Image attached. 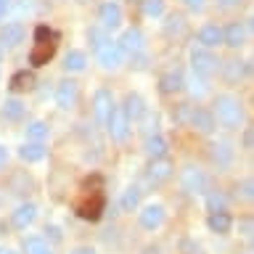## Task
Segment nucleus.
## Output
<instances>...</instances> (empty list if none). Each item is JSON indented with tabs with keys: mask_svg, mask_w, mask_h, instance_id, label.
Returning a JSON list of instances; mask_svg holds the SVG:
<instances>
[{
	"mask_svg": "<svg viewBox=\"0 0 254 254\" xmlns=\"http://www.w3.org/2000/svg\"><path fill=\"white\" fill-rule=\"evenodd\" d=\"M53 53H56V35L48 27H37L35 48H32V53H29V61L35 64V66H45V64L53 59Z\"/></svg>",
	"mask_w": 254,
	"mask_h": 254,
	"instance_id": "1",
	"label": "nucleus"
},
{
	"mask_svg": "<svg viewBox=\"0 0 254 254\" xmlns=\"http://www.w3.org/2000/svg\"><path fill=\"white\" fill-rule=\"evenodd\" d=\"M214 114H217L222 127H230V130H233V127L241 125L244 109L233 95H217V101H214Z\"/></svg>",
	"mask_w": 254,
	"mask_h": 254,
	"instance_id": "2",
	"label": "nucleus"
},
{
	"mask_svg": "<svg viewBox=\"0 0 254 254\" xmlns=\"http://www.w3.org/2000/svg\"><path fill=\"white\" fill-rule=\"evenodd\" d=\"M190 66H193L196 77H201L209 82L220 69V59L212 51H206V48H193V51H190Z\"/></svg>",
	"mask_w": 254,
	"mask_h": 254,
	"instance_id": "3",
	"label": "nucleus"
},
{
	"mask_svg": "<svg viewBox=\"0 0 254 254\" xmlns=\"http://www.w3.org/2000/svg\"><path fill=\"white\" fill-rule=\"evenodd\" d=\"M180 186L186 193H204L206 190V175L198 167H186L180 175Z\"/></svg>",
	"mask_w": 254,
	"mask_h": 254,
	"instance_id": "4",
	"label": "nucleus"
},
{
	"mask_svg": "<svg viewBox=\"0 0 254 254\" xmlns=\"http://www.w3.org/2000/svg\"><path fill=\"white\" fill-rule=\"evenodd\" d=\"M106 127H109V135L114 140H125L127 138V132H130V119L125 117V111L122 106H114L111 109V114L106 119Z\"/></svg>",
	"mask_w": 254,
	"mask_h": 254,
	"instance_id": "5",
	"label": "nucleus"
},
{
	"mask_svg": "<svg viewBox=\"0 0 254 254\" xmlns=\"http://www.w3.org/2000/svg\"><path fill=\"white\" fill-rule=\"evenodd\" d=\"M77 101H79L77 82H71V79H61V82L56 85V103H59L61 109H74Z\"/></svg>",
	"mask_w": 254,
	"mask_h": 254,
	"instance_id": "6",
	"label": "nucleus"
},
{
	"mask_svg": "<svg viewBox=\"0 0 254 254\" xmlns=\"http://www.w3.org/2000/svg\"><path fill=\"white\" fill-rule=\"evenodd\" d=\"M246 32H249V24L246 21H230L228 29H222V45L241 48L246 43Z\"/></svg>",
	"mask_w": 254,
	"mask_h": 254,
	"instance_id": "7",
	"label": "nucleus"
},
{
	"mask_svg": "<svg viewBox=\"0 0 254 254\" xmlns=\"http://www.w3.org/2000/svg\"><path fill=\"white\" fill-rule=\"evenodd\" d=\"M119 51H122V53H140L143 51V48H146V37H143V32L140 29H125L122 32V37H119Z\"/></svg>",
	"mask_w": 254,
	"mask_h": 254,
	"instance_id": "8",
	"label": "nucleus"
},
{
	"mask_svg": "<svg viewBox=\"0 0 254 254\" xmlns=\"http://www.w3.org/2000/svg\"><path fill=\"white\" fill-rule=\"evenodd\" d=\"M98 64H101L103 69H111V71H114V69H119V66L125 64V53L119 51L117 43H106V45L98 51Z\"/></svg>",
	"mask_w": 254,
	"mask_h": 254,
	"instance_id": "9",
	"label": "nucleus"
},
{
	"mask_svg": "<svg viewBox=\"0 0 254 254\" xmlns=\"http://www.w3.org/2000/svg\"><path fill=\"white\" fill-rule=\"evenodd\" d=\"M111 109H114V101H111V93L106 90V87H101V90H95L93 95V114L98 122L106 125V119L111 114Z\"/></svg>",
	"mask_w": 254,
	"mask_h": 254,
	"instance_id": "10",
	"label": "nucleus"
},
{
	"mask_svg": "<svg viewBox=\"0 0 254 254\" xmlns=\"http://www.w3.org/2000/svg\"><path fill=\"white\" fill-rule=\"evenodd\" d=\"M172 175V162L167 156L162 159H151V164H148V172H146V178L151 186H159V183H164L167 178Z\"/></svg>",
	"mask_w": 254,
	"mask_h": 254,
	"instance_id": "11",
	"label": "nucleus"
},
{
	"mask_svg": "<svg viewBox=\"0 0 254 254\" xmlns=\"http://www.w3.org/2000/svg\"><path fill=\"white\" fill-rule=\"evenodd\" d=\"M188 125H193L198 132L209 135V132H214V127H217V119H214V114L209 109H193V111H190Z\"/></svg>",
	"mask_w": 254,
	"mask_h": 254,
	"instance_id": "12",
	"label": "nucleus"
},
{
	"mask_svg": "<svg viewBox=\"0 0 254 254\" xmlns=\"http://www.w3.org/2000/svg\"><path fill=\"white\" fill-rule=\"evenodd\" d=\"M98 19H101V27H103V29H117L119 24H122V8L109 0V3L101 5Z\"/></svg>",
	"mask_w": 254,
	"mask_h": 254,
	"instance_id": "13",
	"label": "nucleus"
},
{
	"mask_svg": "<svg viewBox=\"0 0 254 254\" xmlns=\"http://www.w3.org/2000/svg\"><path fill=\"white\" fill-rule=\"evenodd\" d=\"M164 222V206L162 204H148V206H143V212H140V225L146 228V230H154L159 228Z\"/></svg>",
	"mask_w": 254,
	"mask_h": 254,
	"instance_id": "14",
	"label": "nucleus"
},
{
	"mask_svg": "<svg viewBox=\"0 0 254 254\" xmlns=\"http://www.w3.org/2000/svg\"><path fill=\"white\" fill-rule=\"evenodd\" d=\"M183 87H186V79H183L180 71H164V74L159 77V90L164 95H175V93H180Z\"/></svg>",
	"mask_w": 254,
	"mask_h": 254,
	"instance_id": "15",
	"label": "nucleus"
},
{
	"mask_svg": "<svg viewBox=\"0 0 254 254\" xmlns=\"http://www.w3.org/2000/svg\"><path fill=\"white\" fill-rule=\"evenodd\" d=\"M198 43H201V48H206V51L222 45V29L217 24H204V27L198 29Z\"/></svg>",
	"mask_w": 254,
	"mask_h": 254,
	"instance_id": "16",
	"label": "nucleus"
},
{
	"mask_svg": "<svg viewBox=\"0 0 254 254\" xmlns=\"http://www.w3.org/2000/svg\"><path fill=\"white\" fill-rule=\"evenodd\" d=\"M122 111H125V117L130 119V122H138V119L146 117V103H143L140 95L130 93V95L125 98V106H122Z\"/></svg>",
	"mask_w": 254,
	"mask_h": 254,
	"instance_id": "17",
	"label": "nucleus"
},
{
	"mask_svg": "<svg viewBox=\"0 0 254 254\" xmlns=\"http://www.w3.org/2000/svg\"><path fill=\"white\" fill-rule=\"evenodd\" d=\"M24 40V27L21 24H5L3 29H0V45L3 48H16Z\"/></svg>",
	"mask_w": 254,
	"mask_h": 254,
	"instance_id": "18",
	"label": "nucleus"
},
{
	"mask_svg": "<svg viewBox=\"0 0 254 254\" xmlns=\"http://www.w3.org/2000/svg\"><path fill=\"white\" fill-rule=\"evenodd\" d=\"M101 209H103V198L98 193H95L93 198H87V201H82V204H77V214L85 217V220H98Z\"/></svg>",
	"mask_w": 254,
	"mask_h": 254,
	"instance_id": "19",
	"label": "nucleus"
},
{
	"mask_svg": "<svg viewBox=\"0 0 254 254\" xmlns=\"http://www.w3.org/2000/svg\"><path fill=\"white\" fill-rule=\"evenodd\" d=\"M35 214H37V209H35V204H21L19 209L13 212V217H11V222H13V228H19V230H24L27 225H32L35 222Z\"/></svg>",
	"mask_w": 254,
	"mask_h": 254,
	"instance_id": "20",
	"label": "nucleus"
},
{
	"mask_svg": "<svg viewBox=\"0 0 254 254\" xmlns=\"http://www.w3.org/2000/svg\"><path fill=\"white\" fill-rule=\"evenodd\" d=\"M212 159H214L220 167H228L230 162H233V146H230V143H225V140L214 143V146H212Z\"/></svg>",
	"mask_w": 254,
	"mask_h": 254,
	"instance_id": "21",
	"label": "nucleus"
},
{
	"mask_svg": "<svg viewBox=\"0 0 254 254\" xmlns=\"http://www.w3.org/2000/svg\"><path fill=\"white\" fill-rule=\"evenodd\" d=\"M146 154L151 156V159H162V156H167V140L162 138V135H148L146 138Z\"/></svg>",
	"mask_w": 254,
	"mask_h": 254,
	"instance_id": "22",
	"label": "nucleus"
},
{
	"mask_svg": "<svg viewBox=\"0 0 254 254\" xmlns=\"http://www.w3.org/2000/svg\"><path fill=\"white\" fill-rule=\"evenodd\" d=\"M24 114H27V106L19 101V98H8L3 103V117L11 119V122H19V119H24Z\"/></svg>",
	"mask_w": 254,
	"mask_h": 254,
	"instance_id": "23",
	"label": "nucleus"
},
{
	"mask_svg": "<svg viewBox=\"0 0 254 254\" xmlns=\"http://www.w3.org/2000/svg\"><path fill=\"white\" fill-rule=\"evenodd\" d=\"M19 156L24 159V162H40V159H45V146L43 143H24V146L19 148Z\"/></svg>",
	"mask_w": 254,
	"mask_h": 254,
	"instance_id": "24",
	"label": "nucleus"
},
{
	"mask_svg": "<svg viewBox=\"0 0 254 254\" xmlns=\"http://www.w3.org/2000/svg\"><path fill=\"white\" fill-rule=\"evenodd\" d=\"M87 66V56L82 51H69L64 56V69L66 71H82Z\"/></svg>",
	"mask_w": 254,
	"mask_h": 254,
	"instance_id": "25",
	"label": "nucleus"
},
{
	"mask_svg": "<svg viewBox=\"0 0 254 254\" xmlns=\"http://www.w3.org/2000/svg\"><path fill=\"white\" fill-rule=\"evenodd\" d=\"M246 71H249V64H246V61H228L225 64V79H228V82H238V79H244Z\"/></svg>",
	"mask_w": 254,
	"mask_h": 254,
	"instance_id": "26",
	"label": "nucleus"
},
{
	"mask_svg": "<svg viewBox=\"0 0 254 254\" xmlns=\"http://www.w3.org/2000/svg\"><path fill=\"white\" fill-rule=\"evenodd\" d=\"M230 225H233V220L228 217V212H212L209 214V228L214 233H228Z\"/></svg>",
	"mask_w": 254,
	"mask_h": 254,
	"instance_id": "27",
	"label": "nucleus"
},
{
	"mask_svg": "<svg viewBox=\"0 0 254 254\" xmlns=\"http://www.w3.org/2000/svg\"><path fill=\"white\" fill-rule=\"evenodd\" d=\"M32 85H35V74H32V71H19V74L11 77V90H13V93L29 90Z\"/></svg>",
	"mask_w": 254,
	"mask_h": 254,
	"instance_id": "28",
	"label": "nucleus"
},
{
	"mask_svg": "<svg viewBox=\"0 0 254 254\" xmlns=\"http://www.w3.org/2000/svg\"><path fill=\"white\" fill-rule=\"evenodd\" d=\"M138 204H140V188L138 186H130V188L125 190V196H122V209L125 212H132Z\"/></svg>",
	"mask_w": 254,
	"mask_h": 254,
	"instance_id": "29",
	"label": "nucleus"
},
{
	"mask_svg": "<svg viewBox=\"0 0 254 254\" xmlns=\"http://www.w3.org/2000/svg\"><path fill=\"white\" fill-rule=\"evenodd\" d=\"M87 40H90V45L95 48V51H101L106 43H111L109 35H106V29L103 27H93V29H87Z\"/></svg>",
	"mask_w": 254,
	"mask_h": 254,
	"instance_id": "30",
	"label": "nucleus"
},
{
	"mask_svg": "<svg viewBox=\"0 0 254 254\" xmlns=\"http://www.w3.org/2000/svg\"><path fill=\"white\" fill-rule=\"evenodd\" d=\"M27 138H32L35 143L45 140V138H48V125H45V122H32V125L27 127Z\"/></svg>",
	"mask_w": 254,
	"mask_h": 254,
	"instance_id": "31",
	"label": "nucleus"
},
{
	"mask_svg": "<svg viewBox=\"0 0 254 254\" xmlns=\"http://www.w3.org/2000/svg\"><path fill=\"white\" fill-rule=\"evenodd\" d=\"M183 29H186V21H183V16H178V13H172L164 24L167 35H183Z\"/></svg>",
	"mask_w": 254,
	"mask_h": 254,
	"instance_id": "32",
	"label": "nucleus"
},
{
	"mask_svg": "<svg viewBox=\"0 0 254 254\" xmlns=\"http://www.w3.org/2000/svg\"><path fill=\"white\" fill-rule=\"evenodd\" d=\"M162 11H164V0H143V13H146L148 19L162 16Z\"/></svg>",
	"mask_w": 254,
	"mask_h": 254,
	"instance_id": "33",
	"label": "nucleus"
},
{
	"mask_svg": "<svg viewBox=\"0 0 254 254\" xmlns=\"http://www.w3.org/2000/svg\"><path fill=\"white\" fill-rule=\"evenodd\" d=\"M48 246H45V241L40 236H32V238H27V241H24V252L27 254H40V252H45Z\"/></svg>",
	"mask_w": 254,
	"mask_h": 254,
	"instance_id": "34",
	"label": "nucleus"
},
{
	"mask_svg": "<svg viewBox=\"0 0 254 254\" xmlns=\"http://www.w3.org/2000/svg\"><path fill=\"white\" fill-rule=\"evenodd\" d=\"M206 204H209V209L212 212H225V196H222V193H217V190H212V193L209 196H206Z\"/></svg>",
	"mask_w": 254,
	"mask_h": 254,
	"instance_id": "35",
	"label": "nucleus"
},
{
	"mask_svg": "<svg viewBox=\"0 0 254 254\" xmlns=\"http://www.w3.org/2000/svg\"><path fill=\"white\" fill-rule=\"evenodd\" d=\"M190 111H193V106H190V103H180V106L172 111V119H175L178 125H186L188 119H190Z\"/></svg>",
	"mask_w": 254,
	"mask_h": 254,
	"instance_id": "36",
	"label": "nucleus"
},
{
	"mask_svg": "<svg viewBox=\"0 0 254 254\" xmlns=\"http://www.w3.org/2000/svg\"><path fill=\"white\" fill-rule=\"evenodd\" d=\"M130 59H132V66L138 69V71L148 66V56H146V51H140V53H132Z\"/></svg>",
	"mask_w": 254,
	"mask_h": 254,
	"instance_id": "37",
	"label": "nucleus"
},
{
	"mask_svg": "<svg viewBox=\"0 0 254 254\" xmlns=\"http://www.w3.org/2000/svg\"><path fill=\"white\" fill-rule=\"evenodd\" d=\"M252 188H254V183H252V180H244V186H241V196H244V198H252V193H254Z\"/></svg>",
	"mask_w": 254,
	"mask_h": 254,
	"instance_id": "38",
	"label": "nucleus"
},
{
	"mask_svg": "<svg viewBox=\"0 0 254 254\" xmlns=\"http://www.w3.org/2000/svg\"><path fill=\"white\" fill-rule=\"evenodd\" d=\"M183 3H186L190 11H201L204 8V0H183Z\"/></svg>",
	"mask_w": 254,
	"mask_h": 254,
	"instance_id": "39",
	"label": "nucleus"
},
{
	"mask_svg": "<svg viewBox=\"0 0 254 254\" xmlns=\"http://www.w3.org/2000/svg\"><path fill=\"white\" fill-rule=\"evenodd\" d=\"M45 233L51 236L53 241H61V230H59V228H53V225H51V228H45Z\"/></svg>",
	"mask_w": 254,
	"mask_h": 254,
	"instance_id": "40",
	"label": "nucleus"
},
{
	"mask_svg": "<svg viewBox=\"0 0 254 254\" xmlns=\"http://www.w3.org/2000/svg\"><path fill=\"white\" fill-rule=\"evenodd\" d=\"M252 140H254L252 130H246V135H244V148H252Z\"/></svg>",
	"mask_w": 254,
	"mask_h": 254,
	"instance_id": "41",
	"label": "nucleus"
},
{
	"mask_svg": "<svg viewBox=\"0 0 254 254\" xmlns=\"http://www.w3.org/2000/svg\"><path fill=\"white\" fill-rule=\"evenodd\" d=\"M5 162H8V148L0 146V167H5Z\"/></svg>",
	"mask_w": 254,
	"mask_h": 254,
	"instance_id": "42",
	"label": "nucleus"
},
{
	"mask_svg": "<svg viewBox=\"0 0 254 254\" xmlns=\"http://www.w3.org/2000/svg\"><path fill=\"white\" fill-rule=\"evenodd\" d=\"M71 254H95V252L90 249V246H77V249L71 252Z\"/></svg>",
	"mask_w": 254,
	"mask_h": 254,
	"instance_id": "43",
	"label": "nucleus"
},
{
	"mask_svg": "<svg viewBox=\"0 0 254 254\" xmlns=\"http://www.w3.org/2000/svg\"><path fill=\"white\" fill-rule=\"evenodd\" d=\"M241 228H244V236H252V220H244Z\"/></svg>",
	"mask_w": 254,
	"mask_h": 254,
	"instance_id": "44",
	"label": "nucleus"
},
{
	"mask_svg": "<svg viewBox=\"0 0 254 254\" xmlns=\"http://www.w3.org/2000/svg\"><path fill=\"white\" fill-rule=\"evenodd\" d=\"M8 5H11V0H0V19H3V16H5Z\"/></svg>",
	"mask_w": 254,
	"mask_h": 254,
	"instance_id": "45",
	"label": "nucleus"
},
{
	"mask_svg": "<svg viewBox=\"0 0 254 254\" xmlns=\"http://www.w3.org/2000/svg\"><path fill=\"white\" fill-rule=\"evenodd\" d=\"M241 0H220V5H225V8H230V5H238Z\"/></svg>",
	"mask_w": 254,
	"mask_h": 254,
	"instance_id": "46",
	"label": "nucleus"
},
{
	"mask_svg": "<svg viewBox=\"0 0 254 254\" xmlns=\"http://www.w3.org/2000/svg\"><path fill=\"white\" fill-rule=\"evenodd\" d=\"M146 254H159V249H156V246H148V249H146Z\"/></svg>",
	"mask_w": 254,
	"mask_h": 254,
	"instance_id": "47",
	"label": "nucleus"
},
{
	"mask_svg": "<svg viewBox=\"0 0 254 254\" xmlns=\"http://www.w3.org/2000/svg\"><path fill=\"white\" fill-rule=\"evenodd\" d=\"M0 254H16V252H11V249H0Z\"/></svg>",
	"mask_w": 254,
	"mask_h": 254,
	"instance_id": "48",
	"label": "nucleus"
},
{
	"mask_svg": "<svg viewBox=\"0 0 254 254\" xmlns=\"http://www.w3.org/2000/svg\"><path fill=\"white\" fill-rule=\"evenodd\" d=\"M40 254H51V249H45V252H40Z\"/></svg>",
	"mask_w": 254,
	"mask_h": 254,
	"instance_id": "49",
	"label": "nucleus"
},
{
	"mask_svg": "<svg viewBox=\"0 0 254 254\" xmlns=\"http://www.w3.org/2000/svg\"><path fill=\"white\" fill-rule=\"evenodd\" d=\"M0 59H3V45H0Z\"/></svg>",
	"mask_w": 254,
	"mask_h": 254,
	"instance_id": "50",
	"label": "nucleus"
}]
</instances>
